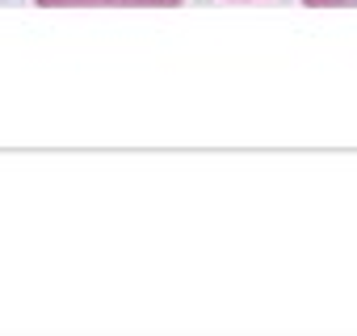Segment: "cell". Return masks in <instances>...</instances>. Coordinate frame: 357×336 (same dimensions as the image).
<instances>
[{"label": "cell", "instance_id": "1", "mask_svg": "<svg viewBox=\"0 0 357 336\" xmlns=\"http://www.w3.org/2000/svg\"><path fill=\"white\" fill-rule=\"evenodd\" d=\"M43 9H68V5H155V9H172L181 0H34Z\"/></svg>", "mask_w": 357, "mask_h": 336}, {"label": "cell", "instance_id": "2", "mask_svg": "<svg viewBox=\"0 0 357 336\" xmlns=\"http://www.w3.org/2000/svg\"><path fill=\"white\" fill-rule=\"evenodd\" d=\"M311 9H332V5H357V0H303Z\"/></svg>", "mask_w": 357, "mask_h": 336}]
</instances>
